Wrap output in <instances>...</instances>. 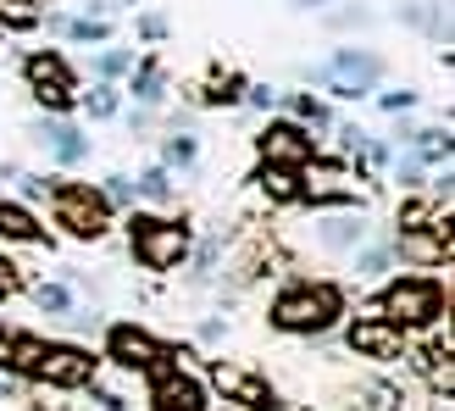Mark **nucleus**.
Returning <instances> with one entry per match:
<instances>
[{
	"label": "nucleus",
	"instance_id": "nucleus-16",
	"mask_svg": "<svg viewBox=\"0 0 455 411\" xmlns=\"http://www.w3.org/2000/svg\"><path fill=\"white\" fill-rule=\"evenodd\" d=\"M300 195L316 200V206H333V200H355V184H350L345 173H311L306 184H300Z\"/></svg>",
	"mask_w": 455,
	"mask_h": 411
},
{
	"label": "nucleus",
	"instance_id": "nucleus-11",
	"mask_svg": "<svg viewBox=\"0 0 455 411\" xmlns=\"http://www.w3.org/2000/svg\"><path fill=\"white\" fill-rule=\"evenodd\" d=\"M261 156H267V167H300L311 162V133L300 123H272L261 133Z\"/></svg>",
	"mask_w": 455,
	"mask_h": 411
},
{
	"label": "nucleus",
	"instance_id": "nucleus-14",
	"mask_svg": "<svg viewBox=\"0 0 455 411\" xmlns=\"http://www.w3.org/2000/svg\"><path fill=\"white\" fill-rule=\"evenodd\" d=\"M39 140L56 150V162H84L89 156V140L78 128H67V123H39Z\"/></svg>",
	"mask_w": 455,
	"mask_h": 411
},
{
	"label": "nucleus",
	"instance_id": "nucleus-3",
	"mask_svg": "<svg viewBox=\"0 0 455 411\" xmlns=\"http://www.w3.org/2000/svg\"><path fill=\"white\" fill-rule=\"evenodd\" d=\"M51 212L73 239H100L111 228V195L95 189V184H61L51 195Z\"/></svg>",
	"mask_w": 455,
	"mask_h": 411
},
{
	"label": "nucleus",
	"instance_id": "nucleus-24",
	"mask_svg": "<svg viewBox=\"0 0 455 411\" xmlns=\"http://www.w3.org/2000/svg\"><path fill=\"white\" fill-rule=\"evenodd\" d=\"M17 289H22V272H17V262H6V256H0V301H12Z\"/></svg>",
	"mask_w": 455,
	"mask_h": 411
},
{
	"label": "nucleus",
	"instance_id": "nucleus-4",
	"mask_svg": "<svg viewBox=\"0 0 455 411\" xmlns=\"http://www.w3.org/2000/svg\"><path fill=\"white\" fill-rule=\"evenodd\" d=\"M444 311V289L434 278H395L389 294H383V317L400 328H422V323H439Z\"/></svg>",
	"mask_w": 455,
	"mask_h": 411
},
{
	"label": "nucleus",
	"instance_id": "nucleus-17",
	"mask_svg": "<svg viewBox=\"0 0 455 411\" xmlns=\"http://www.w3.org/2000/svg\"><path fill=\"white\" fill-rule=\"evenodd\" d=\"M162 406H178V411H200V383L189 373H162Z\"/></svg>",
	"mask_w": 455,
	"mask_h": 411
},
{
	"label": "nucleus",
	"instance_id": "nucleus-13",
	"mask_svg": "<svg viewBox=\"0 0 455 411\" xmlns=\"http://www.w3.org/2000/svg\"><path fill=\"white\" fill-rule=\"evenodd\" d=\"M0 239H17V245H44V228L28 206L17 200H0Z\"/></svg>",
	"mask_w": 455,
	"mask_h": 411
},
{
	"label": "nucleus",
	"instance_id": "nucleus-9",
	"mask_svg": "<svg viewBox=\"0 0 455 411\" xmlns=\"http://www.w3.org/2000/svg\"><path fill=\"white\" fill-rule=\"evenodd\" d=\"M212 383H217V395H228V400L244 406V411H272V406H278V400H272V383L256 378L250 367H234V361H217Z\"/></svg>",
	"mask_w": 455,
	"mask_h": 411
},
{
	"label": "nucleus",
	"instance_id": "nucleus-22",
	"mask_svg": "<svg viewBox=\"0 0 455 411\" xmlns=\"http://www.w3.org/2000/svg\"><path fill=\"white\" fill-rule=\"evenodd\" d=\"M361 411H395V390H383V383H372V390L361 395Z\"/></svg>",
	"mask_w": 455,
	"mask_h": 411
},
{
	"label": "nucleus",
	"instance_id": "nucleus-10",
	"mask_svg": "<svg viewBox=\"0 0 455 411\" xmlns=\"http://www.w3.org/2000/svg\"><path fill=\"white\" fill-rule=\"evenodd\" d=\"M378 73H383L378 56L372 51H350V44H345V51H333V61L323 67V78L339 89V95H367V89L378 84Z\"/></svg>",
	"mask_w": 455,
	"mask_h": 411
},
{
	"label": "nucleus",
	"instance_id": "nucleus-21",
	"mask_svg": "<svg viewBox=\"0 0 455 411\" xmlns=\"http://www.w3.org/2000/svg\"><path fill=\"white\" fill-rule=\"evenodd\" d=\"M383 267H389V250H383V245H372V250H361V256H355V272H367V278L383 272Z\"/></svg>",
	"mask_w": 455,
	"mask_h": 411
},
{
	"label": "nucleus",
	"instance_id": "nucleus-2",
	"mask_svg": "<svg viewBox=\"0 0 455 411\" xmlns=\"http://www.w3.org/2000/svg\"><path fill=\"white\" fill-rule=\"evenodd\" d=\"M128 250H133V262H140V267L172 272V267H184V256H189V228L140 212V217L128 222Z\"/></svg>",
	"mask_w": 455,
	"mask_h": 411
},
{
	"label": "nucleus",
	"instance_id": "nucleus-20",
	"mask_svg": "<svg viewBox=\"0 0 455 411\" xmlns=\"http://www.w3.org/2000/svg\"><path fill=\"white\" fill-rule=\"evenodd\" d=\"M0 22H6V28H34L39 0H0Z\"/></svg>",
	"mask_w": 455,
	"mask_h": 411
},
{
	"label": "nucleus",
	"instance_id": "nucleus-8",
	"mask_svg": "<svg viewBox=\"0 0 455 411\" xmlns=\"http://www.w3.org/2000/svg\"><path fill=\"white\" fill-rule=\"evenodd\" d=\"M34 378L51 383V390H78V383L95 378V356L84 345H44L34 361Z\"/></svg>",
	"mask_w": 455,
	"mask_h": 411
},
{
	"label": "nucleus",
	"instance_id": "nucleus-27",
	"mask_svg": "<svg viewBox=\"0 0 455 411\" xmlns=\"http://www.w3.org/2000/svg\"><path fill=\"white\" fill-rule=\"evenodd\" d=\"M95 67H100V73H123V67H128V51H106Z\"/></svg>",
	"mask_w": 455,
	"mask_h": 411
},
{
	"label": "nucleus",
	"instance_id": "nucleus-12",
	"mask_svg": "<svg viewBox=\"0 0 455 411\" xmlns=\"http://www.w3.org/2000/svg\"><path fill=\"white\" fill-rule=\"evenodd\" d=\"M361 239H367V222H361V217H323V222H316V245L339 250V256H345V250L355 256Z\"/></svg>",
	"mask_w": 455,
	"mask_h": 411
},
{
	"label": "nucleus",
	"instance_id": "nucleus-5",
	"mask_svg": "<svg viewBox=\"0 0 455 411\" xmlns=\"http://www.w3.org/2000/svg\"><path fill=\"white\" fill-rule=\"evenodd\" d=\"M106 356L117 361L123 373H167V351H162V339L145 334V328H133V323H117V328H111Z\"/></svg>",
	"mask_w": 455,
	"mask_h": 411
},
{
	"label": "nucleus",
	"instance_id": "nucleus-1",
	"mask_svg": "<svg viewBox=\"0 0 455 411\" xmlns=\"http://www.w3.org/2000/svg\"><path fill=\"white\" fill-rule=\"evenodd\" d=\"M272 328L283 334H323L339 323V289L333 284H289L278 301H272Z\"/></svg>",
	"mask_w": 455,
	"mask_h": 411
},
{
	"label": "nucleus",
	"instance_id": "nucleus-7",
	"mask_svg": "<svg viewBox=\"0 0 455 411\" xmlns=\"http://www.w3.org/2000/svg\"><path fill=\"white\" fill-rule=\"evenodd\" d=\"M22 73H28L34 95L51 106V111H67V106L78 101V78H73V67H67L56 51H34L28 61H22Z\"/></svg>",
	"mask_w": 455,
	"mask_h": 411
},
{
	"label": "nucleus",
	"instance_id": "nucleus-29",
	"mask_svg": "<svg viewBox=\"0 0 455 411\" xmlns=\"http://www.w3.org/2000/svg\"><path fill=\"white\" fill-rule=\"evenodd\" d=\"M156 411H178V406H156Z\"/></svg>",
	"mask_w": 455,
	"mask_h": 411
},
{
	"label": "nucleus",
	"instance_id": "nucleus-15",
	"mask_svg": "<svg viewBox=\"0 0 455 411\" xmlns=\"http://www.w3.org/2000/svg\"><path fill=\"white\" fill-rule=\"evenodd\" d=\"M39 339L34 334H0V367H12V373H34V361H39Z\"/></svg>",
	"mask_w": 455,
	"mask_h": 411
},
{
	"label": "nucleus",
	"instance_id": "nucleus-28",
	"mask_svg": "<svg viewBox=\"0 0 455 411\" xmlns=\"http://www.w3.org/2000/svg\"><path fill=\"white\" fill-rule=\"evenodd\" d=\"M311 6H323V0H294V12H311Z\"/></svg>",
	"mask_w": 455,
	"mask_h": 411
},
{
	"label": "nucleus",
	"instance_id": "nucleus-26",
	"mask_svg": "<svg viewBox=\"0 0 455 411\" xmlns=\"http://www.w3.org/2000/svg\"><path fill=\"white\" fill-rule=\"evenodd\" d=\"M73 39H106V22H67Z\"/></svg>",
	"mask_w": 455,
	"mask_h": 411
},
{
	"label": "nucleus",
	"instance_id": "nucleus-25",
	"mask_svg": "<svg viewBox=\"0 0 455 411\" xmlns=\"http://www.w3.org/2000/svg\"><path fill=\"white\" fill-rule=\"evenodd\" d=\"M89 111H95V117H111V111H117V89H95V95H89Z\"/></svg>",
	"mask_w": 455,
	"mask_h": 411
},
{
	"label": "nucleus",
	"instance_id": "nucleus-23",
	"mask_svg": "<svg viewBox=\"0 0 455 411\" xmlns=\"http://www.w3.org/2000/svg\"><path fill=\"white\" fill-rule=\"evenodd\" d=\"M133 95H140V101H156V95H162V73H156V67H145V73L133 78Z\"/></svg>",
	"mask_w": 455,
	"mask_h": 411
},
{
	"label": "nucleus",
	"instance_id": "nucleus-18",
	"mask_svg": "<svg viewBox=\"0 0 455 411\" xmlns=\"http://www.w3.org/2000/svg\"><path fill=\"white\" fill-rule=\"evenodd\" d=\"M261 195L278 200V206L300 200V178H294V167H261Z\"/></svg>",
	"mask_w": 455,
	"mask_h": 411
},
{
	"label": "nucleus",
	"instance_id": "nucleus-6",
	"mask_svg": "<svg viewBox=\"0 0 455 411\" xmlns=\"http://www.w3.org/2000/svg\"><path fill=\"white\" fill-rule=\"evenodd\" d=\"M345 345H350V356H367V361H400L405 356V334L383 311H367V317H355L345 328Z\"/></svg>",
	"mask_w": 455,
	"mask_h": 411
},
{
	"label": "nucleus",
	"instance_id": "nucleus-19",
	"mask_svg": "<svg viewBox=\"0 0 455 411\" xmlns=\"http://www.w3.org/2000/svg\"><path fill=\"white\" fill-rule=\"evenodd\" d=\"M34 306H39L44 317H67V311H73V289H61V284H39V289H34Z\"/></svg>",
	"mask_w": 455,
	"mask_h": 411
}]
</instances>
